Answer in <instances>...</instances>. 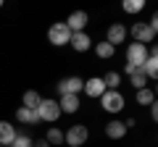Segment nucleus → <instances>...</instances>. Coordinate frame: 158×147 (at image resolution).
Listing matches in <instances>:
<instances>
[{"instance_id": "1", "label": "nucleus", "mask_w": 158, "mask_h": 147, "mask_svg": "<svg viewBox=\"0 0 158 147\" xmlns=\"http://www.w3.org/2000/svg\"><path fill=\"white\" fill-rule=\"evenodd\" d=\"M100 108L111 116H118L127 108V97L121 95V89H106L100 95Z\"/></svg>"}, {"instance_id": "2", "label": "nucleus", "mask_w": 158, "mask_h": 147, "mask_svg": "<svg viewBox=\"0 0 158 147\" xmlns=\"http://www.w3.org/2000/svg\"><path fill=\"white\" fill-rule=\"evenodd\" d=\"M87 139H90V129L85 124H71L63 131V145L66 147H82L87 145Z\"/></svg>"}, {"instance_id": "3", "label": "nucleus", "mask_w": 158, "mask_h": 147, "mask_svg": "<svg viewBox=\"0 0 158 147\" xmlns=\"http://www.w3.org/2000/svg\"><path fill=\"white\" fill-rule=\"evenodd\" d=\"M37 118L42 124H56L61 118V108H58L56 97H42V102L37 105Z\"/></svg>"}, {"instance_id": "4", "label": "nucleus", "mask_w": 158, "mask_h": 147, "mask_svg": "<svg viewBox=\"0 0 158 147\" xmlns=\"http://www.w3.org/2000/svg\"><path fill=\"white\" fill-rule=\"evenodd\" d=\"M69 40H71V32L63 21H56L48 26V42L53 47H69Z\"/></svg>"}, {"instance_id": "5", "label": "nucleus", "mask_w": 158, "mask_h": 147, "mask_svg": "<svg viewBox=\"0 0 158 147\" xmlns=\"http://www.w3.org/2000/svg\"><path fill=\"white\" fill-rule=\"evenodd\" d=\"M127 32H129L132 42H140V45H148V47H150V42L156 40V32L148 26V21H135Z\"/></svg>"}, {"instance_id": "6", "label": "nucleus", "mask_w": 158, "mask_h": 147, "mask_svg": "<svg viewBox=\"0 0 158 147\" xmlns=\"http://www.w3.org/2000/svg\"><path fill=\"white\" fill-rule=\"evenodd\" d=\"M124 55H127V63L142 68V63H145L148 55H150V47H148V45H140V42H129L127 50H124Z\"/></svg>"}, {"instance_id": "7", "label": "nucleus", "mask_w": 158, "mask_h": 147, "mask_svg": "<svg viewBox=\"0 0 158 147\" xmlns=\"http://www.w3.org/2000/svg\"><path fill=\"white\" fill-rule=\"evenodd\" d=\"M82 87H85L82 76H63V79H58L56 89H58V97H61V95H82Z\"/></svg>"}, {"instance_id": "8", "label": "nucleus", "mask_w": 158, "mask_h": 147, "mask_svg": "<svg viewBox=\"0 0 158 147\" xmlns=\"http://www.w3.org/2000/svg\"><path fill=\"white\" fill-rule=\"evenodd\" d=\"M69 26V32L77 34V32H87V24H90V13L87 11H71L69 13V18L63 21Z\"/></svg>"}, {"instance_id": "9", "label": "nucleus", "mask_w": 158, "mask_h": 147, "mask_svg": "<svg viewBox=\"0 0 158 147\" xmlns=\"http://www.w3.org/2000/svg\"><path fill=\"white\" fill-rule=\"evenodd\" d=\"M127 37H129V32H127V26L121 21H116V24H111V26L106 29V42L111 47H118L121 42H127Z\"/></svg>"}, {"instance_id": "10", "label": "nucleus", "mask_w": 158, "mask_h": 147, "mask_svg": "<svg viewBox=\"0 0 158 147\" xmlns=\"http://www.w3.org/2000/svg\"><path fill=\"white\" fill-rule=\"evenodd\" d=\"M58 108H61V116H74L82 108V97L79 95H61L58 97Z\"/></svg>"}, {"instance_id": "11", "label": "nucleus", "mask_w": 158, "mask_h": 147, "mask_svg": "<svg viewBox=\"0 0 158 147\" xmlns=\"http://www.w3.org/2000/svg\"><path fill=\"white\" fill-rule=\"evenodd\" d=\"M106 92V84H103L100 76H90V79H85V87H82V95L92 97V100H100V95Z\"/></svg>"}, {"instance_id": "12", "label": "nucleus", "mask_w": 158, "mask_h": 147, "mask_svg": "<svg viewBox=\"0 0 158 147\" xmlns=\"http://www.w3.org/2000/svg\"><path fill=\"white\" fill-rule=\"evenodd\" d=\"M69 47H71L74 53H87V50H92V37L87 32H77V34H71Z\"/></svg>"}, {"instance_id": "13", "label": "nucleus", "mask_w": 158, "mask_h": 147, "mask_svg": "<svg viewBox=\"0 0 158 147\" xmlns=\"http://www.w3.org/2000/svg\"><path fill=\"white\" fill-rule=\"evenodd\" d=\"M127 134H129V131H127V126H124V121H121V118H111L106 124V137H108V139L118 142V139H124Z\"/></svg>"}, {"instance_id": "14", "label": "nucleus", "mask_w": 158, "mask_h": 147, "mask_svg": "<svg viewBox=\"0 0 158 147\" xmlns=\"http://www.w3.org/2000/svg\"><path fill=\"white\" fill-rule=\"evenodd\" d=\"M19 129L16 124H11V121H0V147H11L13 139H16Z\"/></svg>"}, {"instance_id": "15", "label": "nucleus", "mask_w": 158, "mask_h": 147, "mask_svg": "<svg viewBox=\"0 0 158 147\" xmlns=\"http://www.w3.org/2000/svg\"><path fill=\"white\" fill-rule=\"evenodd\" d=\"M142 74L148 76V81L158 79V53H156V47H150V55H148V61L142 63Z\"/></svg>"}, {"instance_id": "16", "label": "nucleus", "mask_w": 158, "mask_h": 147, "mask_svg": "<svg viewBox=\"0 0 158 147\" xmlns=\"http://www.w3.org/2000/svg\"><path fill=\"white\" fill-rule=\"evenodd\" d=\"M16 121H19V124H24V126H34V124H40L37 110H32V108H24V105L16 108Z\"/></svg>"}, {"instance_id": "17", "label": "nucleus", "mask_w": 158, "mask_h": 147, "mask_svg": "<svg viewBox=\"0 0 158 147\" xmlns=\"http://www.w3.org/2000/svg\"><path fill=\"white\" fill-rule=\"evenodd\" d=\"M92 53H95L100 61H111V58L116 55V47H111L106 40H103V42H92Z\"/></svg>"}, {"instance_id": "18", "label": "nucleus", "mask_w": 158, "mask_h": 147, "mask_svg": "<svg viewBox=\"0 0 158 147\" xmlns=\"http://www.w3.org/2000/svg\"><path fill=\"white\" fill-rule=\"evenodd\" d=\"M135 102H137V105L150 108L153 102H156V92H153L150 87H145V89H137V92H135Z\"/></svg>"}, {"instance_id": "19", "label": "nucleus", "mask_w": 158, "mask_h": 147, "mask_svg": "<svg viewBox=\"0 0 158 147\" xmlns=\"http://www.w3.org/2000/svg\"><path fill=\"white\" fill-rule=\"evenodd\" d=\"M42 139H45L50 147H61V145H63V129H58V126H50V129L45 131V137H42Z\"/></svg>"}, {"instance_id": "20", "label": "nucleus", "mask_w": 158, "mask_h": 147, "mask_svg": "<svg viewBox=\"0 0 158 147\" xmlns=\"http://www.w3.org/2000/svg\"><path fill=\"white\" fill-rule=\"evenodd\" d=\"M40 102H42V95H40L37 89H27V92H24V97H21V105L24 108H32V110H37Z\"/></svg>"}, {"instance_id": "21", "label": "nucleus", "mask_w": 158, "mask_h": 147, "mask_svg": "<svg viewBox=\"0 0 158 147\" xmlns=\"http://www.w3.org/2000/svg\"><path fill=\"white\" fill-rule=\"evenodd\" d=\"M121 11H124L127 16H137V13L145 11V0H124V3H121Z\"/></svg>"}, {"instance_id": "22", "label": "nucleus", "mask_w": 158, "mask_h": 147, "mask_svg": "<svg viewBox=\"0 0 158 147\" xmlns=\"http://www.w3.org/2000/svg\"><path fill=\"white\" fill-rule=\"evenodd\" d=\"M127 79H129V87H132L135 92H137V89H145V87H148V76L142 74V68H137L135 74H129Z\"/></svg>"}, {"instance_id": "23", "label": "nucleus", "mask_w": 158, "mask_h": 147, "mask_svg": "<svg viewBox=\"0 0 158 147\" xmlns=\"http://www.w3.org/2000/svg\"><path fill=\"white\" fill-rule=\"evenodd\" d=\"M100 79H103V84H106V89H118V87H121V74L118 71H106Z\"/></svg>"}, {"instance_id": "24", "label": "nucleus", "mask_w": 158, "mask_h": 147, "mask_svg": "<svg viewBox=\"0 0 158 147\" xmlns=\"http://www.w3.org/2000/svg\"><path fill=\"white\" fill-rule=\"evenodd\" d=\"M32 137H29V134H21V131H19V134H16V139H13V145L11 147H32Z\"/></svg>"}, {"instance_id": "25", "label": "nucleus", "mask_w": 158, "mask_h": 147, "mask_svg": "<svg viewBox=\"0 0 158 147\" xmlns=\"http://www.w3.org/2000/svg\"><path fill=\"white\" fill-rule=\"evenodd\" d=\"M148 110H150V121H158V105H156V102H153Z\"/></svg>"}, {"instance_id": "26", "label": "nucleus", "mask_w": 158, "mask_h": 147, "mask_svg": "<svg viewBox=\"0 0 158 147\" xmlns=\"http://www.w3.org/2000/svg\"><path fill=\"white\" fill-rule=\"evenodd\" d=\"M124 126H127V131H129V129H135V126H137V118H132V116H129V118L124 121Z\"/></svg>"}, {"instance_id": "27", "label": "nucleus", "mask_w": 158, "mask_h": 147, "mask_svg": "<svg viewBox=\"0 0 158 147\" xmlns=\"http://www.w3.org/2000/svg\"><path fill=\"white\" fill-rule=\"evenodd\" d=\"M135 71H137V66H132V63L124 66V76H129V74H135Z\"/></svg>"}, {"instance_id": "28", "label": "nucleus", "mask_w": 158, "mask_h": 147, "mask_svg": "<svg viewBox=\"0 0 158 147\" xmlns=\"http://www.w3.org/2000/svg\"><path fill=\"white\" fill-rule=\"evenodd\" d=\"M32 147H50V145H48L45 139H37V142H32Z\"/></svg>"}, {"instance_id": "29", "label": "nucleus", "mask_w": 158, "mask_h": 147, "mask_svg": "<svg viewBox=\"0 0 158 147\" xmlns=\"http://www.w3.org/2000/svg\"><path fill=\"white\" fill-rule=\"evenodd\" d=\"M0 8H3V0H0Z\"/></svg>"}]
</instances>
